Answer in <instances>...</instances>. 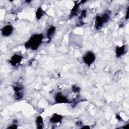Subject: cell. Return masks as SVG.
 Listing matches in <instances>:
<instances>
[{
  "label": "cell",
  "instance_id": "1",
  "mask_svg": "<svg viewBox=\"0 0 129 129\" xmlns=\"http://www.w3.org/2000/svg\"><path fill=\"white\" fill-rule=\"evenodd\" d=\"M43 36L42 34H36L33 35L30 39L25 44L26 48H31L35 50H36L42 42Z\"/></svg>",
  "mask_w": 129,
  "mask_h": 129
},
{
  "label": "cell",
  "instance_id": "2",
  "mask_svg": "<svg viewBox=\"0 0 129 129\" xmlns=\"http://www.w3.org/2000/svg\"><path fill=\"white\" fill-rule=\"evenodd\" d=\"M96 56L95 54L90 51H88L85 53L83 57L84 62L88 66L91 65L95 60Z\"/></svg>",
  "mask_w": 129,
  "mask_h": 129
},
{
  "label": "cell",
  "instance_id": "3",
  "mask_svg": "<svg viewBox=\"0 0 129 129\" xmlns=\"http://www.w3.org/2000/svg\"><path fill=\"white\" fill-rule=\"evenodd\" d=\"M13 89L15 92V97L17 100L21 99L23 97V87L20 84H17L14 85L13 86Z\"/></svg>",
  "mask_w": 129,
  "mask_h": 129
},
{
  "label": "cell",
  "instance_id": "4",
  "mask_svg": "<svg viewBox=\"0 0 129 129\" xmlns=\"http://www.w3.org/2000/svg\"><path fill=\"white\" fill-rule=\"evenodd\" d=\"M106 22H107V21H106L102 15L101 16H97L96 17L95 23L96 28L97 29H100L102 27L103 24Z\"/></svg>",
  "mask_w": 129,
  "mask_h": 129
},
{
  "label": "cell",
  "instance_id": "5",
  "mask_svg": "<svg viewBox=\"0 0 129 129\" xmlns=\"http://www.w3.org/2000/svg\"><path fill=\"white\" fill-rule=\"evenodd\" d=\"M22 58V56L19 54H15L12 56L11 59L9 61V62L12 66H16L21 62Z\"/></svg>",
  "mask_w": 129,
  "mask_h": 129
},
{
  "label": "cell",
  "instance_id": "6",
  "mask_svg": "<svg viewBox=\"0 0 129 129\" xmlns=\"http://www.w3.org/2000/svg\"><path fill=\"white\" fill-rule=\"evenodd\" d=\"M55 100L56 102L59 103H69V100L64 95H63L61 93H57L55 96Z\"/></svg>",
  "mask_w": 129,
  "mask_h": 129
},
{
  "label": "cell",
  "instance_id": "7",
  "mask_svg": "<svg viewBox=\"0 0 129 129\" xmlns=\"http://www.w3.org/2000/svg\"><path fill=\"white\" fill-rule=\"evenodd\" d=\"M13 31V27L10 25H8L4 26L1 30L2 34L4 36H9L10 35Z\"/></svg>",
  "mask_w": 129,
  "mask_h": 129
},
{
  "label": "cell",
  "instance_id": "8",
  "mask_svg": "<svg viewBox=\"0 0 129 129\" xmlns=\"http://www.w3.org/2000/svg\"><path fill=\"white\" fill-rule=\"evenodd\" d=\"M62 118L61 115L57 113H54L50 119V122L51 123H57L61 121Z\"/></svg>",
  "mask_w": 129,
  "mask_h": 129
},
{
  "label": "cell",
  "instance_id": "9",
  "mask_svg": "<svg viewBox=\"0 0 129 129\" xmlns=\"http://www.w3.org/2000/svg\"><path fill=\"white\" fill-rule=\"evenodd\" d=\"M125 50V47L124 45L121 46H117L115 49V53L116 57H118L124 54Z\"/></svg>",
  "mask_w": 129,
  "mask_h": 129
},
{
  "label": "cell",
  "instance_id": "10",
  "mask_svg": "<svg viewBox=\"0 0 129 129\" xmlns=\"http://www.w3.org/2000/svg\"><path fill=\"white\" fill-rule=\"evenodd\" d=\"M36 124L37 125V128L39 129H41L43 127V121L42 117L41 116H38L36 119Z\"/></svg>",
  "mask_w": 129,
  "mask_h": 129
},
{
  "label": "cell",
  "instance_id": "11",
  "mask_svg": "<svg viewBox=\"0 0 129 129\" xmlns=\"http://www.w3.org/2000/svg\"><path fill=\"white\" fill-rule=\"evenodd\" d=\"M80 5V3L78 4L77 3H75V5H74V7L73 8V9H72V10H71V14H70V17H73L74 16L77 15V12H78L79 6Z\"/></svg>",
  "mask_w": 129,
  "mask_h": 129
},
{
  "label": "cell",
  "instance_id": "12",
  "mask_svg": "<svg viewBox=\"0 0 129 129\" xmlns=\"http://www.w3.org/2000/svg\"><path fill=\"white\" fill-rule=\"evenodd\" d=\"M55 31V27L53 26L50 27L47 31V36L49 41H50L52 35L54 34Z\"/></svg>",
  "mask_w": 129,
  "mask_h": 129
},
{
  "label": "cell",
  "instance_id": "13",
  "mask_svg": "<svg viewBox=\"0 0 129 129\" xmlns=\"http://www.w3.org/2000/svg\"><path fill=\"white\" fill-rule=\"evenodd\" d=\"M44 14V11L42 10L41 7H39L36 12V18L39 20L40 19L42 16Z\"/></svg>",
  "mask_w": 129,
  "mask_h": 129
},
{
  "label": "cell",
  "instance_id": "14",
  "mask_svg": "<svg viewBox=\"0 0 129 129\" xmlns=\"http://www.w3.org/2000/svg\"><path fill=\"white\" fill-rule=\"evenodd\" d=\"M72 90L73 92L76 93V92H79L80 91V88L79 87H78L77 86L74 85L72 86Z\"/></svg>",
  "mask_w": 129,
  "mask_h": 129
},
{
  "label": "cell",
  "instance_id": "15",
  "mask_svg": "<svg viewBox=\"0 0 129 129\" xmlns=\"http://www.w3.org/2000/svg\"><path fill=\"white\" fill-rule=\"evenodd\" d=\"M86 14H87V12L86 10H83L81 12V16L82 18H85L86 16Z\"/></svg>",
  "mask_w": 129,
  "mask_h": 129
},
{
  "label": "cell",
  "instance_id": "16",
  "mask_svg": "<svg viewBox=\"0 0 129 129\" xmlns=\"http://www.w3.org/2000/svg\"><path fill=\"white\" fill-rule=\"evenodd\" d=\"M17 128V126L16 125V124H14L13 125H12L10 126H9L8 127V128Z\"/></svg>",
  "mask_w": 129,
  "mask_h": 129
},
{
  "label": "cell",
  "instance_id": "17",
  "mask_svg": "<svg viewBox=\"0 0 129 129\" xmlns=\"http://www.w3.org/2000/svg\"><path fill=\"white\" fill-rule=\"evenodd\" d=\"M128 7H127V11H126V17H125V19H126V20H127L128 19V18H129V17H128V13H129V11H128Z\"/></svg>",
  "mask_w": 129,
  "mask_h": 129
},
{
  "label": "cell",
  "instance_id": "18",
  "mask_svg": "<svg viewBox=\"0 0 129 129\" xmlns=\"http://www.w3.org/2000/svg\"><path fill=\"white\" fill-rule=\"evenodd\" d=\"M116 118L118 120H121V117L120 116V115H116Z\"/></svg>",
  "mask_w": 129,
  "mask_h": 129
},
{
  "label": "cell",
  "instance_id": "19",
  "mask_svg": "<svg viewBox=\"0 0 129 129\" xmlns=\"http://www.w3.org/2000/svg\"><path fill=\"white\" fill-rule=\"evenodd\" d=\"M82 128H89L90 127L89 126H85L84 127H82Z\"/></svg>",
  "mask_w": 129,
  "mask_h": 129
}]
</instances>
